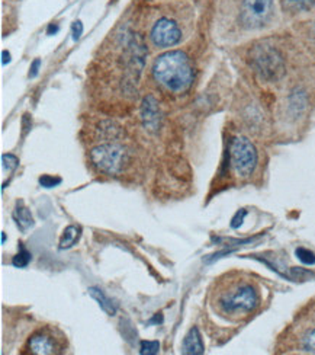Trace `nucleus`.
<instances>
[{"mask_svg": "<svg viewBox=\"0 0 315 355\" xmlns=\"http://www.w3.org/2000/svg\"><path fill=\"white\" fill-rule=\"evenodd\" d=\"M260 304V293L250 281L231 279L221 283L214 291L213 307L218 315L240 320L251 315Z\"/></svg>", "mask_w": 315, "mask_h": 355, "instance_id": "f257e3e1", "label": "nucleus"}, {"mask_svg": "<svg viewBox=\"0 0 315 355\" xmlns=\"http://www.w3.org/2000/svg\"><path fill=\"white\" fill-rule=\"evenodd\" d=\"M153 76L168 91L183 94L193 83V69L185 53L169 51L156 58Z\"/></svg>", "mask_w": 315, "mask_h": 355, "instance_id": "f03ea898", "label": "nucleus"}, {"mask_svg": "<svg viewBox=\"0 0 315 355\" xmlns=\"http://www.w3.org/2000/svg\"><path fill=\"white\" fill-rule=\"evenodd\" d=\"M250 64L266 82H276L285 75L282 54L269 44H259L250 51Z\"/></svg>", "mask_w": 315, "mask_h": 355, "instance_id": "7ed1b4c3", "label": "nucleus"}, {"mask_svg": "<svg viewBox=\"0 0 315 355\" xmlns=\"http://www.w3.org/2000/svg\"><path fill=\"white\" fill-rule=\"evenodd\" d=\"M67 348L66 336L55 328L44 327L28 338L25 345L26 352L34 355L63 354Z\"/></svg>", "mask_w": 315, "mask_h": 355, "instance_id": "20e7f679", "label": "nucleus"}, {"mask_svg": "<svg viewBox=\"0 0 315 355\" xmlns=\"http://www.w3.org/2000/svg\"><path fill=\"white\" fill-rule=\"evenodd\" d=\"M90 160L99 171L114 175L123 171L127 162V150L116 143L100 144L90 152Z\"/></svg>", "mask_w": 315, "mask_h": 355, "instance_id": "39448f33", "label": "nucleus"}, {"mask_svg": "<svg viewBox=\"0 0 315 355\" xmlns=\"http://www.w3.org/2000/svg\"><path fill=\"white\" fill-rule=\"evenodd\" d=\"M230 160L234 172L240 178H247L258 165L256 147L246 137H235L230 146Z\"/></svg>", "mask_w": 315, "mask_h": 355, "instance_id": "423d86ee", "label": "nucleus"}, {"mask_svg": "<svg viewBox=\"0 0 315 355\" xmlns=\"http://www.w3.org/2000/svg\"><path fill=\"white\" fill-rule=\"evenodd\" d=\"M273 17V0H243L240 22L247 29L266 26Z\"/></svg>", "mask_w": 315, "mask_h": 355, "instance_id": "0eeeda50", "label": "nucleus"}, {"mask_svg": "<svg viewBox=\"0 0 315 355\" xmlns=\"http://www.w3.org/2000/svg\"><path fill=\"white\" fill-rule=\"evenodd\" d=\"M152 41L159 49H169L176 46L182 40V31H180L179 25L169 18L159 19L150 33Z\"/></svg>", "mask_w": 315, "mask_h": 355, "instance_id": "6e6552de", "label": "nucleus"}, {"mask_svg": "<svg viewBox=\"0 0 315 355\" xmlns=\"http://www.w3.org/2000/svg\"><path fill=\"white\" fill-rule=\"evenodd\" d=\"M141 118L144 127L150 131H156L160 125V110L157 101L153 96H147L141 107Z\"/></svg>", "mask_w": 315, "mask_h": 355, "instance_id": "1a4fd4ad", "label": "nucleus"}, {"mask_svg": "<svg viewBox=\"0 0 315 355\" xmlns=\"http://www.w3.org/2000/svg\"><path fill=\"white\" fill-rule=\"evenodd\" d=\"M182 352L189 355H201L205 352V347L202 343V336L198 328H192L183 339Z\"/></svg>", "mask_w": 315, "mask_h": 355, "instance_id": "9d476101", "label": "nucleus"}, {"mask_svg": "<svg viewBox=\"0 0 315 355\" xmlns=\"http://www.w3.org/2000/svg\"><path fill=\"white\" fill-rule=\"evenodd\" d=\"M282 9L289 13L308 12L315 8V0H280Z\"/></svg>", "mask_w": 315, "mask_h": 355, "instance_id": "9b49d317", "label": "nucleus"}, {"mask_svg": "<svg viewBox=\"0 0 315 355\" xmlns=\"http://www.w3.org/2000/svg\"><path fill=\"white\" fill-rule=\"evenodd\" d=\"M82 236V229L79 226H69L64 229L62 239H60V249H69L76 245Z\"/></svg>", "mask_w": 315, "mask_h": 355, "instance_id": "f8f14e48", "label": "nucleus"}, {"mask_svg": "<svg viewBox=\"0 0 315 355\" xmlns=\"http://www.w3.org/2000/svg\"><path fill=\"white\" fill-rule=\"evenodd\" d=\"M89 294L92 295V297L99 303V306H100V309L103 310V312H107L109 316H114V315H115V312H116L115 306L112 304V302L107 297V295L103 294L102 290H99V288H96V287H92V288L89 290Z\"/></svg>", "mask_w": 315, "mask_h": 355, "instance_id": "ddd939ff", "label": "nucleus"}, {"mask_svg": "<svg viewBox=\"0 0 315 355\" xmlns=\"http://www.w3.org/2000/svg\"><path fill=\"white\" fill-rule=\"evenodd\" d=\"M13 217L15 220H17L18 226L22 229V230H26L29 227L34 226V218H33V214L31 211H29L26 207L24 205H18L17 210H15L13 213Z\"/></svg>", "mask_w": 315, "mask_h": 355, "instance_id": "4468645a", "label": "nucleus"}, {"mask_svg": "<svg viewBox=\"0 0 315 355\" xmlns=\"http://www.w3.org/2000/svg\"><path fill=\"white\" fill-rule=\"evenodd\" d=\"M29 262H31V254H29L24 246H21L19 254L17 257H13L12 259L13 266H17V268H25V266L29 265Z\"/></svg>", "mask_w": 315, "mask_h": 355, "instance_id": "2eb2a0df", "label": "nucleus"}, {"mask_svg": "<svg viewBox=\"0 0 315 355\" xmlns=\"http://www.w3.org/2000/svg\"><path fill=\"white\" fill-rule=\"evenodd\" d=\"M295 254H296L298 259L301 261L303 263H305V265H314V263H315V255L311 252L309 249H305V248H298Z\"/></svg>", "mask_w": 315, "mask_h": 355, "instance_id": "dca6fc26", "label": "nucleus"}, {"mask_svg": "<svg viewBox=\"0 0 315 355\" xmlns=\"http://www.w3.org/2000/svg\"><path fill=\"white\" fill-rule=\"evenodd\" d=\"M160 344L157 341H143L140 347V352L143 355H154L159 354Z\"/></svg>", "mask_w": 315, "mask_h": 355, "instance_id": "f3484780", "label": "nucleus"}, {"mask_svg": "<svg viewBox=\"0 0 315 355\" xmlns=\"http://www.w3.org/2000/svg\"><path fill=\"white\" fill-rule=\"evenodd\" d=\"M303 348L309 354H315V329L309 331L303 338Z\"/></svg>", "mask_w": 315, "mask_h": 355, "instance_id": "a211bd4d", "label": "nucleus"}, {"mask_svg": "<svg viewBox=\"0 0 315 355\" xmlns=\"http://www.w3.org/2000/svg\"><path fill=\"white\" fill-rule=\"evenodd\" d=\"M39 184L45 188H54V187L62 184V178L51 176V175H42L39 178Z\"/></svg>", "mask_w": 315, "mask_h": 355, "instance_id": "6ab92c4d", "label": "nucleus"}, {"mask_svg": "<svg viewBox=\"0 0 315 355\" xmlns=\"http://www.w3.org/2000/svg\"><path fill=\"white\" fill-rule=\"evenodd\" d=\"M2 164H3V168H5V169L13 171L15 168L18 166L19 160H18L17 156H13V155H3V156H2Z\"/></svg>", "mask_w": 315, "mask_h": 355, "instance_id": "aec40b11", "label": "nucleus"}, {"mask_svg": "<svg viewBox=\"0 0 315 355\" xmlns=\"http://www.w3.org/2000/svg\"><path fill=\"white\" fill-rule=\"evenodd\" d=\"M246 214H247L246 210H240V211L233 217V220H231V227H233V229H238L240 226H242Z\"/></svg>", "mask_w": 315, "mask_h": 355, "instance_id": "412c9836", "label": "nucleus"}, {"mask_svg": "<svg viewBox=\"0 0 315 355\" xmlns=\"http://www.w3.org/2000/svg\"><path fill=\"white\" fill-rule=\"evenodd\" d=\"M71 33H73V40H74V41L80 40V37H82V34H83V24H82L80 21L74 22L73 26H71Z\"/></svg>", "mask_w": 315, "mask_h": 355, "instance_id": "4be33fe9", "label": "nucleus"}, {"mask_svg": "<svg viewBox=\"0 0 315 355\" xmlns=\"http://www.w3.org/2000/svg\"><path fill=\"white\" fill-rule=\"evenodd\" d=\"M39 67H41V60H39V58H35L34 63L31 64V69H29V78H31V79L35 78L38 75Z\"/></svg>", "mask_w": 315, "mask_h": 355, "instance_id": "5701e85b", "label": "nucleus"}, {"mask_svg": "<svg viewBox=\"0 0 315 355\" xmlns=\"http://www.w3.org/2000/svg\"><path fill=\"white\" fill-rule=\"evenodd\" d=\"M58 29H60V28H58V25L51 24V25L48 26V29H47V34H48V35H53V34H55V33L58 31Z\"/></svg>", "mask_w": 315, "mask_h": 355, "instance_id": "b1692460", "label": "nucleus"}, {"mask_svg": "<svg viewBox=\"0 0 315 355\" xmlns=\"http://www.w3.org/2000/svg\"><path fill=\"white\" fill-rule=\"evenodd\" d=\"M2 57H3V60H2V63L3 64H6V63H9L10 62V54L5 50V51H2Z\"/></svg>", "mask_w": 315, "mask_h": 355, "instance_id": "393cba45", "label": "nucleus"}]
</instances>
